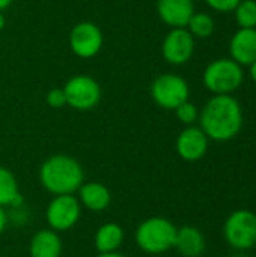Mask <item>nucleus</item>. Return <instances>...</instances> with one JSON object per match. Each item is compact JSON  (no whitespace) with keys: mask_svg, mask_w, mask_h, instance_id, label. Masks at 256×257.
Masks as SVG:
<instances>
[{"mask_svg":"<svg viewBox=\"0 0 256 257\" xmlns=\"http://www.w3.org/2000/svg\"><path fill=\"white\" fill-rule=\"evenodd\" d=\"M18 194L20 188L14 173L9 169L0 166V206H11Z\"/></svg>","mask_w":256,"mask_h":257,"instance_id":"18","label":"nucleus"},{"mask_svg":"<svg viewBox=\"0 0 256 257\" xmlns=\"http://www.w3.org/2000/svg\"><path fill=\"white\" fill-rule=\"evenodd\" d=\"M8 214H6V211L0 206V235L5 232V229H6V226H8Z\"/></svg>","mask_w":256,"mask_h":257,"instance_id":"24","label":"nucleus"},{"mask_svg":"<svg viewBox=\"0 0 256 257\" xmlns=\"http://www.w3.org/2000/svg\"><path fill=\"white\" fill-rule=\"evenodd\" d=\"M157 14L170 29L186 27L195 14L193 0H157Z\"/></svg>","mask_w":256,"mask_h":257,"instance_id":"12","label":"nucleus"},{"mask_svg":"<svg viewBox=\"0 0 256 257\" xmlns=\"http://www.w3.org/2000/svg\"><path fill=\"white\" fill-rule=\"evenodd\" d=\"M66 98V105L78 111L95 108L101 101V87L91 75H74L62 87Z\"/></svg>","mask_w":256,"mask_h":257,"instance_id":"6","label":"nucleus"},{"mask_svg":"<svg viewBox=\"0 0 256 257\" xmlns=\"http://www.w3.org/2000/svg\"><path fill=\"white\" fill-rule=\"evenodd\" d=\"M12 2H14V0H0V11L3 12L6 8H9V6L12 5Z\"/></svg>","mask_w":256,"mask_h":257,"instance_id":"26","label":"nucleus"},{"mask_svg":"<svg viewBox=\"0 0 256 257\" xmlns=\"http://www.w3.org/2000/svg\"><path fill=\"white\" fill-rule=\"evenodd\" d=\"M234 11L241 29H256V0H241Z\"/></svg>","mask_w":256,"mask_h":257,"instance_id":"20","label":"nucleus"},{"mask_svg":"<svg viewBox=\"0 0 256 257\" xmlns=\"http://www.w3.org/2000/svg\"><path fill=\"white\" fill-rule=\"evenodd\" d=\"M225 241L237 251H246L256 245V214L249 209L234 211L223 224Z\"/></svg>","mask_w":256,"mask_h":257,"instance_id":"5","label":"nucleus"},{"mask_svg":"<svg viewBox=\"0 0 256 257\" xmlns=\"http://www.w3.org/2000/svg\"><path fill=\"white\" fill-rule=\"evenodd\" d=\"M77 193L81 208H86L91 212H103L112 203V193L101 182H83Z\"/></svg>","mask_w":256,"mask_h":257,"instance_id":"14","label":"nucleus"},{"mask_svg":"<svg viewBox=\"0 0 256 257\" xmlns=\"http://www.w3.org/2000/svg\"><path fill=\"white\" fill-rule=\"evenodd\" d=\"M124 239L125 232L122 226H119L118 223H106L100 226L98 230L95 232L94 244L98 253H112L121 248Z\"/></svg>","mask_w":256,"mask_h":257,"instance_id":"17","label":"nucleus"},{"mask_svg":"<svg viewBox=\"0 0 256 257\" xmlns=\"http://www.w3.org/2000/svg\"><path fill=\"white\" fill-rule=\"evenodd\" d=\"M63 250V244L57 232L51 229L38 230L29 244L30 257H60Z\"/></svg>","mask_w":256,"mask_h":257,"instance_id":"15","label":"nucleus"},{"mask_svg":"<svg viewBox=\"0 0 256 257\" xmlns=\"http://www.w3.org/2000/svg\"><path fill=\"white\" fill-rule=\"evenodd\" d=\"M104 36L92 21H80L69 32V48L80 59L95 57L103 48Z\"/></svg>","mask_w":256,"mask_h":257,"instance_id":"9","label":"nucleus"},{"mask_svg":"<svg viewBox=\"0 0 256 257\" xmlns=\"http://www.w3.org/2000/svg\"><path fill=\"white\" fill-rule=\"evenodd\" d=\"M243 69L232 59L213 60L204 71V84L214 95H229L243 83Z\"/></svg>","mask_w":256,"mask_h":257,"instance_id":"4","label":"nucleus"},{"mask_svg":"<svg viewBox=\"0 0 256 257\" xmlns=\"http://www.w3.org/2000/svg\"><path fill=\"white\" fill-rule=\"evenodd\" d=\"M186 29L192 33L193 38H201V39H205V38H210L214 32V20L211 15L208 14H204V12H195Z\"/></svg>","mask_w":256,"mask_h":257,"instance_id":"19","label":"nucleus"},{"mask_svg":"<svg viewBox=\"0 0 256 257\" xmlns=\"http://www.w3.org/2000/svg\"><path fill=\"white\" fill-rule=\"evenodd\" d=\"M201 130L214 142L232 140L243 126V110L231 95H214L199 113Z\"/></svg>","mask_w":256,"mask_h":257,"instance_id":"1","label":"nucleus"},{"mask_svg":"<svg viewBox=\"0 0 256 257\" xmlns=\"http://www.w3.org/2000/svg\"><path fill=\"white\" fill-rule=\"evenodd\" d=\"M189 95L187 81L177 74H161L151 84L152 101L164 110H175L189 99Z\"/></svg>","mask_w":256,"mask_h":257,"instance_id":"7","label":"nucleus"},{"mask_svg":"<svg viewBox=\"0 0 256 257\" xmlns=\"http://www.w3.org/2000/svg\"><path fill=\"white\" fill-rule=\"evenodd\" d=\"M207 5L217 12H231L241 0H205Z\"/></svg>","mask_w":256,"mask_h":257,"instance_id":"23","label":"nucleus"},{"mask_svg":"<svg viewBox=\"0 0 256 257\" xmlns=\"http://www.w3.org/2000/svg\"><path fill=\"white\" fill-rule=\"evenodd\" d=\"M205 236L193 226H183L177 230L175 247L183 257H199L205 251Z\"/></svg>","mask_w":256,"mask_h":257,"instance_id":"16","label":"nucleus"},{"mask_svg":"<svg viewBox=\"0 0 256 257\" xmlns=\"http://www.w3.org/2000/svg\"><path fill=\"white\" fill-rule=\"evenodd\" d=\"M250 77H252V80L256 83V60L250 65Z\"/></svg>","mask_w":256,"mask_h":257,"instance_id":"27","label":"nucleus"},{"mask_svg":"<svg viewBox=\"0 0 256 257\" xmlns=\"http://www.w3.org/2000/svg\"><path fill=\"white\" fill-rule=\"evenodd\" d=\"M175 114L178 117V120L184 125H193L198 119H199V110L198 107L190 102L189 99L184 101L183 104H180L177 108H175Z\"/></svg>","mask_w":256,"mask_h":257,"instance_id":"21","label":"nucleus"},{"mask_svg":"<svg viewBox=\"0 0 256 257\" xmlns=\"http://www.w3.org/2000/svg\"><path fill=\"white\" fill-rule=\"evenodd\" d=\"M45 102L51 107V108H62L66 105V98H65V92L62 87H53L47 92L45 95Z\"/></svg>","mask_w":256,"mask_h":257,"instance_id":"22","label":"nucleus"},{"mask_svg":"<svg viewBox=\"0 0 256 257\" xmlns=\"http://www.w3.org/2000/svg\"><path fill=\"white\" fill-rule=\"evenodd\" d=\"M5 24H6V18H5V15L2 14V11H0V32L5 29Z\"/></svg>","mask_w":256,"mask_h":257,"instance_id":"28","label":"nucleus"},{"mask_svg":"<svg viewBox=\"0 0 256 257\" xmlns=\"http://www.w3.org/2000/svg\"><path fill=\"white\" fill-rule=\"evenodd\" d=\"M98 257H127L125 254L119 253V251H112V253H100Z\"/></svg>","mask_w":256,"mask_h":257,"instance_id":"25","label":"nucleus"},{"mask_svg":"<svg viewBox=\"0 0 256 257\" xmlns=\"http://www.w3.org/2000/svg\"><path fill=\"white\" fill-rule=\"evenodd\" d=\"M208 137L201 126H187L177 137V154L189 163L199 161L208 151Z\"/></svg>","mask_w":256,"mask_h":257,"instance_id":"11","label":"nucleus"},{"mask_svg":"<svg viewBox=\"0 0 256 257\" xmlns=\"http://www.w3.org/2000/svg\"><path fill=\"white\" fill-rule=\"evenodd\" d=\"M195 53V38L186 27L170 29L161 44V54L170 65L187 63Z\"/></svg>","mask_w":256,"mask_h":257,"instance_id":"10","label":"nucleus"},{"mask_svg":"<svg viewBox=\"0 0 256 257\" xmlns=\"http://www.w3.org/2000/svg\"><path fill=\"white\" fill-rule=\"evenodd\" d=\"M177 226L164 217H149L136 229V244L148 254H163L175 247Z\"/></svg>","mask_w":256,"mask_h":257,"instance_id":"3","label":"nucleus"},{"mask_svg":"<svg viewBox=\"0 0 256 257\" xmlns=\"http://www.w3.org/2000/svg\"><path fill=\"white\" fill-rule=\"evenodd\" d=\"M81 217V205L74 194L54 196L45 209L48 229L54 232H66L72 229Z\"/></svg>","mask_w":256,"mask_h":257,"instance_id":"8","label":"nucleus"},{"mask_svg":"<svg viewBox=\"0 0 256 257\" xmlns=\"http://www.w3.org/2000/svg\"><path fill=\"white\" fill-rule=\"evenodd\" d=\"M231 59L238 65L250 66L256 60V29H241L234 33L229 42Z\"/></svg>","mask_w":256,"mask_h":257,"instance_id":"13","label":"nucleus"},{"mask_svg":"<svg viewBox=\"0 0 256 257\" xmlns=\"http://www.w3.org/2000/svg\"><path fill=\"white\" fill-rule=\"evenodd\" d=\"M231 257H249L247 254H244V253H237V254H232Z\"/></svg>","mask_w":256,"mask_h":257,"instance_id":"29","label":"nucleus"},{"mask_svg":"<svg viewBox=\"0 0 256 257\" xmlns=\"http://www.w3.org/2000/svg\"><path fill=\"white\" fill-rule=\"evenodd\" d=\"M39 181L44 190L53 196L74 194L84 182V172L74 157L56 154L41 164Z\"/></svg>","mask_w":256,"mask_h":257,"instance_id":"2","label":"nucleus"}]
</instances>
